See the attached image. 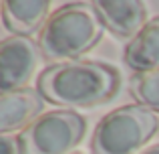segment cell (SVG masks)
I'll use <instances>...</instances> for the list:
<instances>
[{"label":"cell","instance_id":"obj_11","mask_svg":"<svg viewBox=\"0 0 159 154\" xmlns=\"http://www.w3.org/2000/svg\"><path fill=\"white\" fill-rule=\"evenodd\" d=\"M0 154H22L18 138L8 134H0Z\"/></svg>","mask_w":159,"mask_h":154},{"label":"cell","instance_id":"obj_3","mask_svg":"<svg viewBox=\"0 0 159 154\" xmlns=\"http://www.w3.org/2000/svg\"><path fill=\"white\" fill-rule=\"evenodd\" d=\"M159 128V120L143 106H121L99 120L91 138L93 154H137Z\"/></svg>","mask_w":159,"mask_h":154},{"label":"cell","instance_id":"obj_9","mask_svg":"<svg viewBox=\"0 0 159 154\" xmlns=\"http://www.w3.org/2000/svg\"><path fill=\"white\" fill-rule=\"evenodd\" d=\"M123 59L127 67L137 73L159 69V16L147 20V24L127 43Z\"/></svg>","mask_w":159,"mask_h":154},{"label":"cell","instance_id":"obj_5","mask_svg":"<svg viewBox=\"0 0 159 154\" xmlns=\"http://www.w3.org/2000/svg\"><path fill=\"white\" fill-rule=\"evenodd\" d=\"M40 49L30 37H6L0 41V93L24 89L39 61Z\"/></svg>","mask_w":159,"mask_h":154},{"label":"cell","instance_id":"obj_6","mask_svg":"<svg viewBox=\"0 0 159 154\" xmlns=\"http://www.w3.org/2000/svg\"><path fill=\"white\" fill-rule=\"evenodd\" d=\"M95 4L103 27L117 37H135L147 24V6L141 0H99Z\"/></svg>","mask_w":159,"mask_h":154},{"label":"cell","instance_id":"obj_13","mask_svg":"<svg viewBox=\"0 0 159 154\" xmlns=\"http://www.w3.org/2000/svg\"><path fill=\"white\" fill-rule=\"evenodd\" d=\"M70 154H83V152H70Z\"/></svg>","mask_w":159,"mask_h":154},{"label":"cell","instance_id":"obj_10","mask_svg":"<svg viewBox=\"0 0 159 154\" xmlns=\"http://www.w3.org/2000/svg\"><path fill=\"white\" fill-rule=\"evenodd\" d=\"M129 87H131V95L143 107L151 112H159V69L137 73L131 79Z\"/></svg>","mask_w":159,"mask_h":154},{"label":"cell","instance_id":"obj_1","mask_svg":"<svg viewBox=\"0 0 159 154\" xmlns=\"http://www.w3.org/2000/svg\"><path fill=\"white\" fill-rule=\"evenodd\" d=\"M36 89L54 106L93 107L115 97L119 73L99 61H65L43 69L36 79Z\"/></svg>","mask_w":159,"mask_h":154},{"label":"cell","instance_id":"obj_12","mask_svg":"<svg viewBox=\"0 0 159 154\" xmlns=\"http://www.w3.org/2000/svg\"><path fill=\"white\" fill-rule=\"evenodd\" d=\"M137 154H159V144H153V146H147L143 150H139Z\"/></svg>","mask_w":159,"mask_h":154},{"label":"cell","instance_id":"obj_2","mask_svg":"<svg viewBox=\"0 0 159 154\" xmlns=\"http://www.w3.org/2000/svg\"><path fill=\"white\" fill-rule=\"evenodd\" d=\"M103 32L105 27L93 2H69L48 16L36 45L43 59L65 63L91 51L103 39Z\"/></svg>","mask_w":159,"mask_h":154},{"label":"cell","instance_id":"obj_4","mask_svg":"<svg viewBox=\"0 0 159 154\" xmlns=\"http://www.w3.org/2000/svg\"><path fill=\"white\" fill-rule=\"evenodd\" d=\"M87 122L73 110L40 114L18 136L22 154H70L83 140Z\"/></svg>","mask_w":159,"mask_h":154},{"label":"cell","instance_id":"obj_7","mask_svg":"<svg viewBox=\"0 0 159 154\" xmlns=\"http://www.w3.org/2000/svg\"><path fill=\"white\" fill-rule=\"evenodd\" d=\"M44 107V97L39 89L24 87L10 93H0V134L26 128Z\"/></svg>","mask_w":159,"mask_h":154},{"label":"cell","instance_id":"obj_8","mask_svg":"<svg viewBox=\"0 0 159 154\" xmlns=\"http://www.w3.org/2000/svg\"><path fill=\"white\" fill-rule=\"evenodd\" d=\"M48 0H4L0 2L2 22L14 37H28L43 31L48 20Z\"/></svg>","mask_w":159,"mask_h":154}]
</instances>
